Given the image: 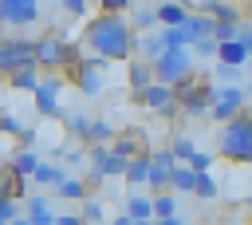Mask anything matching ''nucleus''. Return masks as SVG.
<instances>
[{"mask_svg":"<svg viewBox=\"0 0 252 225\" xmlns=\"http://www.w3.org/2000/svg\"><path fill=\"white\" fill-rule=\"evenodd\" d=\"M248 103H252V83H248Z\"/></svg>","mask_w":252,"mask_h":225,"instance_id":"nucleus-52","label":"nucleus"},{"mask_svg":"<svg viewBox=\"0 0 252 225\" xmlns=\"http://www.w3.org/2000/svg\"><path fill=\"white\" fill-rule=\"evenodd\" d=\"M154 24H158V8H154V12H138V16H134V28H138V32H146V28H154Z\"/></svg>","mask_w":252,"mask_h":225,"instance_id":"nucleus-40","label":"nucleus"},{"mask_svg":"<svg viewBox=\"0 0 252 225\" xmlns=\"http://www.w3.org/2000/svg\"><path fill=\"white\" fill-rule=\"evenodd\" d=\"M185 20H189V8H185V4H173V0L158 4V24H161V28H177V24H185Z\"/></svg>","mask_w":252,"mask_h":225,"instance_id":"nucleus-22","label":"nucleus"},{"mask_svg":"<svg viewBox=\"0 0 252 225\" xmlns=\"http://www.w3.org/2000/svg\"><path fill=\"white\" fill-rule=\"evenodd\" d=\"M63 178H67V174H63V166H51V162H43V166L35 170V178H32V182H35V186H51V189H55Z\"/></svg>","mask_w":252,"mask_h":225,"instance_id":"nucleus-28","label":"nucleus"},{"mask_svg":"<svg viewBox=\"0 0 252 225\" xmlns=\"http://www.w3.org/2000/svg\"><path fill=\"white\" fill-rule=\"evenodd\" d=\"M28 63H35V39H28V36H8L4 47H0V71H4V75H16V71L28 67Z\"/></svg>","mask_w":252,"mask_h":225,"instance_id":"nucleus-7","label":"nucleus"},{"mask_svg":"<svg viewBox=\"0 0 252 225\" xmlns=\"http://www.w3.org/2000/svg\"><path fill=\"white\" fill-rule=\"evenodd\" d=\"M252 59V51L244 47V39H228V43H220L217 47V63H232V67H244Z\"/></svg>","mask_w":252,"mask_h":225,"instance_id":"nucleus-15","label":"nucleus"},{"mask_svg":"<svg viewBox=\"0 0 252 225\" xmlns=\"http://www.w3.org/2000/svg\"><path fill=\"white\" fill-rule=\"evenodd\" d=\"M102 63L106 59H91V55H83V63L75 67V87L87 95V99H94V95H102Z\"/></svg>","mask_w":252,"mask_h":225,"instance_id":"nucleus-12","label":"nucleus"},{"mask_svg":"<svg viewBox=\"0 0 252 225\" xmlns=\"http://www.w3.org/2000/svg\"><path fill=\"white\" fill-rule=\"evenodd\" d=\"M189 166H193V170H201V174H209V166H213V154H205V150H197V154L189 158Z\"/></svg>","mask_w":252,"mask_h":225,"instance_id":"nucleus-41","label":"nucleus"},{"mask_svg":"<svg viewBox=\"0 0 252 225\" xmlns=\"http://www.w3.org/2000/svg\"><path fill=\"white\" fill-rule=\"evenodd\" d=\"M197 197H205V201L217 197V178H213V174H201V182H197Z\"/></svg>","mask_w":252,"mask_h":225,"instance_id":"nucleus-37","label":"nucleus"},{"mask_svg":"<svg viewBox=\"0 0 252 225\" xmlns=\"http://www.w3.org/2000/svg\"><path fill=\"white\" fill-rule=\"evenodd\" d=\"M110 146H114V154H122L126 162H130V158H138V154H146V150H142V134H138V130H126V134H118Z\"/></svg>","mask_w":252,"mask_h":225,"instance_id":"nucleus-23","label":"nucleus"},{"mask_svg":"<svg viewBox=\"0 0 252 225\" xmlns=\"http://www.w3.org/2000/svg\"><path fill=\"white\" fill-rule=\"evenodd\" d=\"M126 213H130L134 221H158V217H154V197H146V193H130Z\"/></svg>","mask_w":252,"mask_h":225,"instance_id":"nucleus-24","label":"nucleus"},{"mask_svg":"<svg viewBox=\"0 0 252 225\" xmlns=\"http://www.w3.org/2000/svg\"><path fill=\"white\" fill-rule=\"evenodd\" d=\"M12 225H35V221H32V217H20V221H12Z\"/></svg>","mask_w":252,"mask_h":225,"instance_id":"nucleus-49","label":"nucleus"},{"mask_svg":"<svg viewBox=\"0 0 252 225\" xmlns=\"http://www.w3.org/2000/svg\"><path fill=\"white\" fill-rule=\"evenodd\" d=\"M126 75H130V87H134V95H142L150 83H158V75H154V63H150V59H134Z\"/></svg>","mask_w":252,"mask_h":225,"instance_id":"nucleus-16","label":"nucleus"},{"mask_svg":"<svg viewBox=\"0 0 252 225\" xmlns=\"http://www.w3.org/2000/svg\"><path fill=\"white\" fill-rule=\"evenodd\" d=\"M161 39H165V47H193L181 24H177V28H161Z\"/></svg>","mask_w":252,"mask_h":225,"instance_id":"nucleus-32","label":"nucleus"},{"mask_svg":"<svg viewBox=\"0 0 252 225\" xmlns=\"http://www.w3.org/2000/svg\"><path fill=\"white\" fill-rule=\"evenodd\" d=\"M217 150H220V158H228V162H252V114H248V111L220 126Z\"/></svg>","mask_w":252,"mask_h":225,"instance_id":"nucleus-2","label":"nucleus"},{"mask_svg":"<svg viewBox=\"0 0 252 225\" xmlns=\"http://www.w3.org/2000/svg\"><path fill=\"white\" fill-rule=\"evenodd\" d=\"M244 103H248L244 87H236V83H213V111H209V118L232 122L236 114H244Z\"/></svg>","mask_w":252,"mask_h":225,"instance_id":"nucleus-5","label":"nucleus"},{"mask_svg":"<svg viewBox=\"0 0 252 225\" xmlns=\"http://www.w3.org/2000/svg\"><path fill=\"white\" fill-rule=\"evenodd\" d=\"M59 95H63V79H59V71L55 75H43V83L35 87V114H43V118H55L59 114Z\"/></svg>","mask_w":252,"mask_h":225,"instance_id":"nucleus-10","label":"nucleus"},{"mask_svg":"<svg viewBox=\"0 0 252 225\" xmlns=\"http://www.w3.org/2000/svg\"><path fill=\"white\" fill-rule=\"evenodd\" d=\"M138 225H158V221H138Z\"/></svg>","mask_w":252,"mask_h":225,"instance_id":"nucleus-51","label":"nucleus"},{"mask_svg":"<svg viewBox=\"0 0 252 225\" xmlns=\"http://www.w3.org/2000/svg\"><path fill=\"white\" fill-rule=\"evenodd\" d=\"M39 166H43V162H39V154H35V150H28V146H20V150L12 154V162H8V170H12L16 178H28V182L35 178V170H39Z\"/></svg>","mask_w":252,"mask_h":225,"instance_id":"nucleus-13","label":"nucleus"},{"mask_svg":"<svg viewBox=\"0 0 252 225\" xmlns=\"http://www.w3.org/2000/svg\"><path fill=\"white\" fill-rule=\"evenodd\" d=\"M201 12H205V16H213V20H240L236 4H228V0H205V4H201Z\"/></svg>","mask_w":252,"mask_h":225,"instance_id":"nucleus-25","label":"nucleus"},{"mask_svg":"<svg viewBox=\"0 0 252 225\" xmlns=\"http://www.w3.org/2000/svg\"><path fill=\"white\" fill-rule=\"evenodd\" d=\"M197 182H201V170H193L189 162H177V166H173V186H169V189H177V193H197Z\"/></svg>","mask_w":252,"mask_h":225,"instance_id":"nucleus-19","label":"nucleus"},{"mask_svg":"<svg viewBox=\"0 0 252 225\" xmlns=\"http://www.w3.org/2000/svg\"><path fill=\"white\" fill-rule=\"evenodd\" d=\"M154 217H158V221L177 217V201H173V193H154Z\"/></svg>","mask_w":252,"mask_h":225,"instance_id":"nucleus-29","label":"nucleus"},{"mask_svg":"<svg viewBox=\"0 0 252 225\" xmlns=\"http://www.w3.org/2000/svg\"><path fill=\"white\" fill-rule=\"evenodd\" d=\"M55 225H87V221H83V213H59Z\"/></svg>","mask_w":252,"mask_h":225,"instance_id":"nucleus-44","label":"nucleus"},{"mask_svg":"<svg viewBox=\"0 0 252 225\" xmlns=\"http://www.w3.org/2000/svg\"><path fill=\"white\" fill-rule=\"evenodd\" d=\"M39 71H43L39 63H28V67H20L16 75H8V87H16V91H28V95H35V87L43 83V79H39Z\"/></svg>","mask_w":252,"mask_h":225,"instance_id":"nucleus-17","label":"nucleus"},{"mask_svg":"<svg viewBox=\"0 0 252 225\" xmlns=\"http://www.w3.org/2000/svg\"><path fill=\"white\" fill-rule=\"evenodd\" d=\"M161 225H189L185 217H169V221H161Z\"/></svg>","mask_w":252,"mask_h":225,"instance_id":"nucleus-48","label":"nucleus"},{"mask_svg":"<svg viewBox=\"0 0 252 225\" xmlns=\"http://www.w3.org/2000/svg\"><path fill=\"white\" fill-rule=\"evenodd\" d=\"M118 134H114V126L106 122V118H91V134H87V142H114Z\"/></svg>","mask_w":252,"mask_h":225,"instance_id":"nucleus-30","label":"nucleus"},{"mask_svg":"<svg viewBox=\"0 0 252 225\" xmlns=\"http://www.w3.org/2000/svg\"><path fill=\"white\" fill-rule=\"evenodd\" d=\"M87 186H91L87 178H71V174H67V178L55 186V197H59V201H87Z\"/></svg>","mask_w":252,"mask_h":225,"instance_id":"nucleus-20","label":"nucleus"},{"mask_svg":"<svg viewBox=\"0 0 252 225\" xmlns=\"http://www.w3.org/2000/svg\"><path fill=\"white\" fill-rule=\"evenodd\" d=\"M173 91H177V107H181L189 118H209V111H213V83L189 79V83H181V87H173Z\"/></svg>","mask_w":252,"mask_h":225,"instance_id":"nucleus-6","label":"nucleus"},{"mask_svg":"<svg viewBox=\"0 0 252 225\" xmlns=\"http://www.w3.org/2000/svg\"><path fill=\"white\" fill-rule=\"evenodd\" d=\"M83 221L87 225H94V221H102V205L91 197V201H83Z\"/></svg>","mask_w":252,"mask_h":225,"instance_id":"nucleus-38","label":"nucleus"},{"mask_svg":"<svg viewBox=\"0 0 252 225\" xmlns=\"http://www.w3.org/2000/svg\"><path fill=\"white\" fill-rule=\"evenodd\" d=\"M35 63L43 67V75H55V71H63V67H79L83 55H79L75 43L59 39V36H39V39H35Z\"/></svg>","mask_w":252,"mask_h":225,"instance_id":"nucleus-3","label":"nucleus"},{"mask_svg":"<svg viewBox=\"0 0 252 225\" xmlns=\"http://www.w3.org/2000/svg\"><path fill=\"white\" fill-rule=\"evenodd\" d=\"M83 51L94 59H130L138 51V28L122 12H98L83 28Z\"/></svg>","mask_w":252,"mask_h":225,"instance_id":"nucleus-1","label":"nucleus"},{"mask_svg":"<svg viewBox=\"0 0 252 225\" xmlns=\"http://www.w3.org/2000/svg\"><path fill=\"white\" fill-rule=\"evenodd\" d=\"M154 75H158V83H169V87L189 83L193 79V47H169L165 55H158Z\"/></svg>","mask_w":252,"mask_h":225,"instance_id":"nucleus-4","label":"nucleus"},{"mask_svg":"<svg viewBox=\"0 0 252 225\" xmlns=\"http://www.w3.org/2000/svg\"><path fill=\"white\" fill-rule=\"evenodd\" d=\"M63 122H67V134H75V138L91 134V118L87 114H63Z\"/></svg>","mask_w":252,"mask_h":225,"instance_id":"nucleus-31","label":"nucleus"},{"mask_svg":"<svg viewBox=\"0 0 252 225\" xmlns=\"http://www.w3.org/2000/svg\"><path fill=\"white\" fill-rule=\"evenodd\" d=\"M138 99H142V103H146L154 114H161V118H173V114L181 111V107H177V91H173L169 83H150V87H146Z\"/></svg>","mask_w":252,"mask_h":225,"instance_id":"nucleus-9","label":"nucleus"},{"mask_svg":"<svg viewBox=\"0 0 252 225\" xmlns=\"http://www.w3.org/2000/svg\"><path fill=\"white\" fill-rule=\"evenodd\" d=\"M0 221H4V225L20 221V201H16L12 193H4V201H0Z\"/></svg>","mask_w":252,"mask_h":225,"instance_id":"nucleus-34","label":"nucleus"},{"mask_svg":"<svg viewBox=\"0 0 252 225\" xmlns=\"http://www.w3.org/2000/svg\"><path fill=\"white\" fill-rule=\"evenodd\" d=\"M217 47H220V43H217V39L209 36V39H201V43H193V55H217Z\"/></svg>","mask_w":252,"mask_h":225,"instance_id":"nucleus-42","label":"nucleus"},{"mask_svg":"<svg viewBox=\"0 0 252 225\" xmlns=\"http://www.w3.org/2000/svg\"><path fill=\"white\" fill-rule=\"evenodd\" d=\"M59 8H63L67 16H75V20H83V16L91 12V0H59Z\"/></svg>","mask_w":252,"mask_h":225,"instance_id":"nucleus-36","label":"nucleus"},{"mask_svg":"<svg viewBox=\"0 0 252 225\" xmlns=\"http://www.w3.org/2000/svg\"><path fill=\"white\" fill-rule=\"evenodd\" d=\"M150 174H154V154L130 158V166H126V182L130 186H150Z\"/></svg>","mask_w":252,"mask_h":225,"instance_id":"nucleus-18","label":"nucleus"},{"mask_svg":"<svg viewBox=\"0 0 252 225\" xmlns=\"http://www.w3.org/2000/svg\"><path fill=\"white\" fill-rule=\"evenodd\" d=\"M244 71H248V75H252V59H248V63H244Z\"/></svg>","mask_w":252,"mask_h":225,"instance_id":"nucleus-50","label":"nucleus"},{"mask_svg":"<svg viewBox=\"0 0 252 225\" xmlns=\"http://www.w3.org/2000/svg\"><path fill=\"white\" fill-rule=\"evenodd\" d=\"M181 28H185L189 43H201V39L213 36V16H205V12H189V20H185Z\"/></svg>","mask_w":252,"mask_h":225,"instance_id":"nucleus-14","label":"nucleus"},{"mask_svg":"<svg viewBox=\"0 0 252 225\" xmlns=\"http://www.w3.org/2000/svg\"><path fill=\"white\" fill-rule=\"evenodd\" d=\"M87 162H91V174H98V178H126V158L122 154H114V146L110 142H91V154H87Z\"/></svg>","mask_w":252,"mask_h":225,"instance_id":"nucleus-8","label":"nucleus"},{"mask_svg":"<svg viewBox=\"0 0 252 225\" xmlns=\"http://www.w3.org/2000/svg\"><path fill=\"white\" fill-rule=\"evenodd\" d=\"M240 39H244V47L252 51V24H248V20H244V28H240Z\"/></svg>","mask_w":252,"mask_h":225,"instance_id":"nucleus-46","label":"nucleus"},{"mask_svg":"<svg viewBox=\"0 0 252 225\" xmlns=\"http://www.w3.org/2000/svg\"><path fill=\"white\" fill-rule=\"evenodd\" d=\"M169 150H173V158H177V162H189V158L197 154V146H193V138H185V134H177Z\"/></svg>","mask_w":252,"mask_h":225,"instance_id":"nucleus-33","label":"nucleus"},{"mask_svg":"<svg viewBox=\"0 0 252 225\" xmlns=\"http://www.w3.org/2000/svg\"><path fill=\"white\" fill-rule=\"evenodd\" d=\"M240 28H244V20H213V39L217 43L240 39Z\"/></svg>","mask_w":252,"mask_h":225,"instance_id":"nucleus-26","label":"nucleus"},{"mask_svg":"<svg viewBox=\"0 0 252 225\" xmlns=\"http://www.w3.org/2000/svg\"><path fill=\"white\" fill-rule=\"evenodd\" d=\"M24 209H28V217H32L35 225H55V221H59V217L51 213V201L39 197V193H32V197L24 201Z\"/></svg>","mask_w":252,"mask_h":225,"instance_id":"nucleus-21","label":"nucleus"},{"mask_svg":"<svg viewBox=\"0 0 252 225\" xmlns=\"http://www.w3.org/2000/svg\"><path fill=\"white\" fill-rule=\"evenodd\" d=\"M0 20L8 28H32L39 20V0H0Z\"/></svg>","mask_w":252,"mask_h":225,"instance_id":"nucleus-11","label":"nucleus"},{"mask_svg":"<svg viewBox=\"0 0 252 225\" xmlns=\"http://www.w3.org/2000/svg\"><path fill=\"white\" fill-rule=\"evenodd\" d=\"M0 130H4L8 138H20V134H24V122H20L12 111H4V114H0Z\"/></svg>","mask_w":252,"mask_h":225,"instance_id":"nucleus-35","label":"nucleus"},{"mask_svg":"<svg viewBox=\"0 0 252 225\" xmlns=\"http://www.w3.org/2000/svg\"><path fill=\"white\" fill-rule=\"evenodd\" d=\"M91 4H98L102 12H126L130 8V0H91Z\"/></svg>","mask_w":252,"mask_h":225,"instance_id":"nucleus-43","label":"nucleus"},{"mask_svg":"<svg viewBox=\"0 0 252 225\" xmlns=\"http://www.w3.org/2000/svg\"><path fill=\"white\" fill-rule=\"evenodd\" d=\"M217 79H220V83H236V79H240V67H232V63H217Z\"/></svg>","mask_w":252,"mask_h":225,"instance_id":"nucleus-39","label":"nucleus"},{"mask_svg":"<svg viewBox=\"0 0 252 225\" xmlns=\"http://www.w3.org/2000/svg\"><path fill=\"white\" fill-rule=\"evenodd\" d=\"M138 51H142V59H158V55H165L169 47H165V39L161 36H138Z\"/></svg>","mask_w":252,"mask_h":225,"instance_id":"nucleus-27","label":"nucleus"},{"mask_svg":"<svg viewBox=\"0 0 252 225\" xmlns=\"http://www.w3.org/2000/svg\"><path fill=\"white\" fill-rule=\"evenodd\" d=\"M35 138H39V134H35V126H24V134H20V142H24L28 150H32V142H35Z\"/></svg>","mask_w":252,"mask_h":225,"instance_id":"nucleus-45","label":"nucleus"},{"mask_svg":"<svg viewBox=\"0 0 252 225\" xmlns=\"http://www.w3.org/2000/svg\"><path fill=\"white\" fill-rule=\"evenodd\" d=\"M110 225H138V221H134V217H130V213H126V209H122V213H118V217H114V221H110Z\"/></svg>","mask_w":252,"mask_h":225,"instance_id":"nucleus-47","label":"nucleus"}]
</instances>
